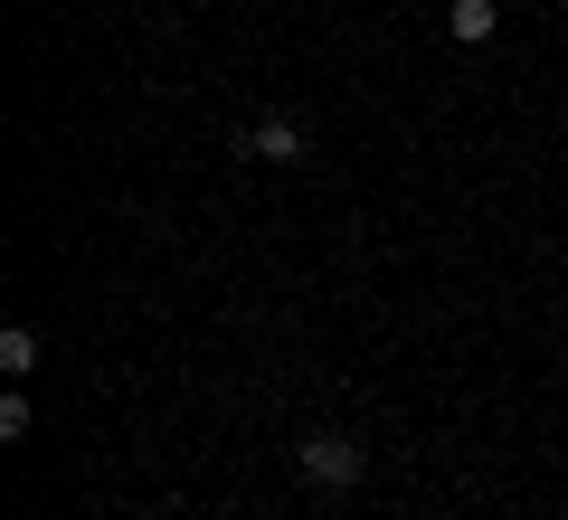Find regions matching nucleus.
<instances>
[{"label": "nucleus", "instance_id": "nucleus-1", "mask_svg": "<svg viewBox=\"0 0 568 520\" xmlns=\"http://www.w3.org/2000/svg\"><path fill=\"white\" fill-rule=\"evenodd\" d=\"M294 473L323 482V492H351V482L369 473V455H361V436H304L294 445Z\"/></svg>", "mask_w": 568, "mask_h": 520}, {"label": "nucleus", "instance_id": "nucleus-5", "mask_svg": "<svg viewBox=\"0 0 568 520\" xmlns=\"http://www.w3.org/2000/svg\"><path fill=\"white\" fill-rule=\"evenodd\" d=\"M29 426H39V417H29V398H20V388H10V398H0V445H20Z\"/></svg>", "mask_w": 568, "mask_h": 520}, {"label": "nucleus", "instance_id": "nucleus-3", "mask_svg": "<svg viewBox=\"0 0 568 520\" xmlns=\"http://www.w3.org/2000/svg\"><path fill=\"white\" fill-rule=\"evenodd\" d=\"M503 29V0H446V39L455 48H484Z\"/></svg>", "mask_w": 568, "mask_h": 520}, {"label": "nucleus", "instance_id": "nucleus-4", "mask_svg": "<svg viewBox=\"0 0 568 520\" xmlns=\"http://www.w3.org/2000/svg\"><path fill=\"white\" fill-rule=\"evenodd\" d=\"M29 369H39V332L10 322V332H0V379H29Z\"/></svg>", "mask_w": 568, "mask_h": 520}, {"label": "nucleus", "instance_id": "nucleus-2", "mask_svg": "<svg viewBox=\"0 0 568 520\" xmlns=\"http://www.w3.org/2000/svg\"><path fill=\"white\" fill-rule=\"evenodd\" d=\"M304 152H313V142H304V123H294V114H265L256 133H246V161H275V171H294Z\"/></svg>", "mask_w": 568, "mask_h": 520}]
</instances>
